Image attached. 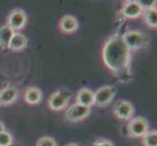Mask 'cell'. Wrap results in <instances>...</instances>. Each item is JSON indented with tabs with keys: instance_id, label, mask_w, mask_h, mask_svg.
<instances>
[{
	"instance_id": "obj_2",
	"label": "cell",
	"mask_w": 157,
	"mask_h": 146,
	"mask_svg": "<svg viewBox=\"0 0 157 146\" xmlns=\"http://www.w3.org/2000/svg\"><path fill=\"white\" fill-rule=\"evenodd\" d=\"M71 97V92L67 88H62L53 93L48 99V107L53 111H61L64 109Z\"/></svg>"
},
{
	"instance_id": "obj_7",
	"label": "cell",
	"mask_w": 157,
	"mask_h": 146,
	"mask_svg": "<svg viewBox=\"0 0 157 146\" xmlns=\"http://www.w3.org/2000/svg\"><path fill=\"white\" fill-rule=\"evenodd\" d=\"M91 112V108L74 103L67 110L64 114V119L68 123H77L86 119Z\"/></svg>"
},
{
	"instance_id": "obj_6",
	"label": "cell",
	"mask_w": 157,
	"mask_h": 146,
	"mask_svg": "<svg viewBox=\"0 0 157 146\" xmlns=\"http://www.w3.org/2000/svg\"><path fill=\"white\" fill-rule=\"evenodd\" d=\"M28 21V16L25 12L21 9H15L11 11L9 15L7 16L6 24L13 31H18L25 28Z\"/></svg>"
},
{
	"instance_id": "obj_4",
	"label": "cell",
	"mask_w": 157,
	"mask_h": 146,
	"mask_svg": "<svg viewBox=\"0 0 157 146\" xmlns=\"http://www.w3.org/2000/svg\"><path fill=\"white\" fill-rule=\"evenodd\" d=\"M128 134L133 138H142L149 131L148 122L144 117H135L130 119L127 125Z\"/></svg>"
},
{
	"instance_id": "obj_15",
	"label": "cell",
	"mask_w": 157,
	"mask_h": 146,
	"mask_svg": "<svg viewBox=\"0 0 157 146\" xmlns=\"http://www.w3.org/2000/svg\"><path fill=\"white\" fill-rule=\"evenodd\" d=\"M143 17L144 20V23L149 28H157V10L155 6L144 9L143 13Z\"/></svg>"
},
{
	"instance_id": "obj_11",
	"label": "cell",
	"mask_w": 157,
	"mask_h": 146,
	"mask_svg": "<svg viewBox=\"0 0 157 146\" xmlns=\"http://www.w3.org/2000/svg\"><path fill=\"white\" fill-rule=\"evenodd\" d=\"M19 96V90L17 87L9 85L0 91V105L8 106L17 101Z\"/></svg>"
},
{
	"instance_id": "obj_20",
	"label": "cell",
	"mask_w": 157,
	"mask_h": 146,
	"mask_svg": "<svg viewBox=\"0 0 157 146\" xmlns=\"http://www.w3.org/2000/svg\"><path fill=\"white\" fill-rule=\"evenodd\" d=\"M94 146H114L112 141L108 139H98L96 140L95 143H94Z\"/></svg>"
},
{
	"instance_id": "obj_16",
	"label": "cell",
	"mask_w": 157,
	"mask_h": 146,
	"mask_svg": "<svg viewBox=\"0 0 157 146\" xmlns=\"http://www.w3.org/2000/svg\"><path fill=\"white\" fill-rule=\"evenodd\" d=\"M15 33L7 24H4L0 28V47L2 49H8L10 41Z\"/></svg>"
},
{
	"instance_id": "obj_3",
	"label": "cell",
	"mask_w": 157,
	"mask_h": 146,
	"mask_svg": "<svg viewBox=\"0 0 157 146\" xmlns=\"http://www.w3.org/2000/svg\"><path fill=\"white\" fill-rule=\"evenodd\" d=\"M121 38L130 51L139 50L147 45V36L138 30H128L121 36Z\"/></svg>"
},
{
	"instance_id": "obj_17",
	"label": "cell",
	"mask_w": 157,
	"mask_h": 146,
	"mask_svg": "<svg viewBox=\"0 0 157 146\" xmlns=\"http://www.w3.org/2000/svg\"><path fill=\"white\" fill-rule=\"evenodd\" d=\"M142 143L144 146H157V132L156 129L148 131L142 137Z\"/></svg>"
},
{
	"instance_id": "obj_19",
	"label": "cell",
	"mask_w": 157,
	"mask_h": 146,
	"mask_svg": "<svg viewBox=\"0 0 157 146\" xmlns=\"http://www.w3.org/2000/svg\"><path fill=\"white\" fill-rule=\"evenodd\" d=\"M36 146H58L57 141L51 137H42L36 142Z\"/></svg>"
},
{
	"instance_id": "obj_21",
	"label": "cell",
	"mask_w": 157,
	"mask_h": 146,
	"mask_svg": "<svg viewBox=\"0 0 157 146\" xmlns=\"http://www.w3.org/2000/svg\"><path fill=\"white\" fill-rule=\"evenodd\" d=\"M5 131H6V127H5V124L3 122L0 121V133L5 132Z\"/></svg>"
},
{
	"instance_id": "obj_14",
	"label": "cell",
	"mask_w": 157,
	"mask_h": 146,
	"mask_svg": "<svg viewBox=\"0 0 157 146\" xmlns=\"http://www.w3.org/2000/svg\"><path fill=\"white\" fill-rule=\"evenodd\" d=\"M28 38L24 34L20 33V32H15L10 41L8 49L13 52H21L28 47Z\"/></svg>"
},
{
	"instance_id": "obj_18",
	"label": "cell",
	"mask_w": 157,
	"mask_h": 146,
	"mask_svg": "<svg viewBox=\"0 0 157 146\" xmlns=\"http://www.w3.org/2000/svg\"><path fill=\"white\" fill-rule=\"evenodd\" d=\"M13 142V137L7 131L0 133V146H11Z\"/></svg>"
},
{
	"instance_id": "obj_13",
	"label": "cell",
	"mask_w": 157,
	"mask_h": 146,
	"mask_svg": "<svg viewBox=\"0 0 157 146\" xmlns=\"http://www.w3.org/2000/svg\"><path fill=\"white\" fill-rule=\"evenodd\" d=\"M42 92L39 88L34 87H28L24 93V100L29 105H36L41 102L42 100Z\"/></svg>"
},
{
	"instance_id": "obj_10",
	"label": "cell",
	"mask_w": 157,
	"mask_h": 146,
	"mask_svg": "<svg viewBox=\"0 0 157 146\" xmlns=\"http://www.w3.org/2000/svg\"><path fill=\"white\" fill-rule=\"evenodd\" d=\"M79 28L77 19L72 15H66L59 21V30L63 34H72Z\"/></svg>"
},
{
	"instance_id": "obj_5",
	"label": "cell",
	"mask_w": 157,
	"mask_h": 146,
	"mask_svg": "<svg viewBox=\"0 0 157 146\" xmlns=\"http://www.w3.org/2000/svg\"><path fill=\"white\" fill-rule=\"evenodd\" d=\"M117 89L114 86H102L94 93V105L105 107L114 99Z\"/></svg>"
},
{
	"instance_id": "obj_12",
	"label": "cell",
	"mask_w": 157,
	"mask_h": 146,
	"mask_svg": "<svg viewBox=\"0 0 157 146\" xmlns=\"http://www.w3.org/2000/svg\"><path fill=\"white\" fill-rule=\"evenodd\" d=\"M75 103L91 108L92 105H94V92L89 88L80 89L76 94Z\"/></svg>"
},
{
	"instance_id": "obj_9",
	"label": "cell",
	"mask_w": 157,
	"mask_h": 146,
	"mask_svg": "<svg viewBox=\"0 0 157 146\" xmlns=\"http://www.w3.org/2000/svg\"><path fill=\"white\" fill-rule=\"evenodd\" d=\"M144 10V8L140 1H126L123 4L121 14L125 19L133 20L143 16Z\"/></svg>"
},
{
	"instance_id": "obj_1",
	"label": "cell",
	"mask_w": 157,
	"mask_h": 146,
	"mask_svg": "<svg viewBox=\"0 0 157 146\" xmlns=\"http://www.w3.org/2000/svg\"><path fill=\"white\" fill-rule=\"evenodd\" d=\"M101 58L106 68L114 75H124L130 66V50L123 42L121 36L112 35L102 47Z\"/></svg>"
},
{
	"instance_id": "obj_22",
	"label": "cell",
	"mask_w": 157,
	"mask_h": 146,
	"mask_svg": "<svg viewBox=\"0 0 157 146\" xmlns=\"http://www.w3.org/2000/svg\"><path fill=\"white\" fill-rule=\"evenodd\" d=\"M66 146H79L77 143H74V142H71V143H68V144H67Z\"/></svg>"
},
{
	"instance_id": "obj_8",
	"label": "cell",
	"mask_w": 157,
	"mask_h": 146,
	"mask_svg": "<svg viewBox=\"0 0 157 146\" xmlns=\"http://www.w3.org/2000/svg\"><path fill=\"white\" fill-rule=\"evenodd\" d=\"M113 114L121 121H129L135 114V108L132 102L128 100H119L113 108Z\"/></svg>"
}]
</instances>
